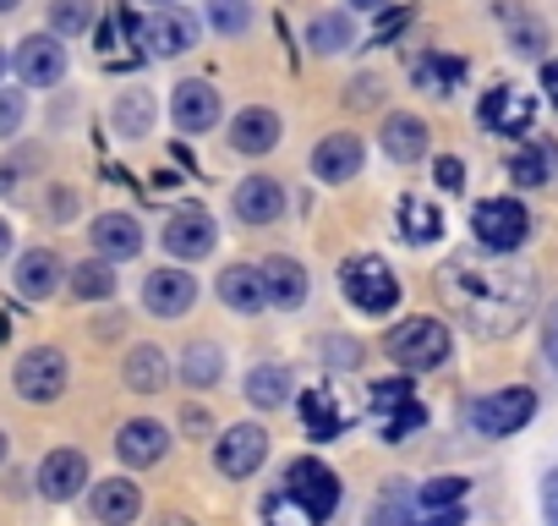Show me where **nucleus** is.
Masks as SVG:
<instances>
[{"label": "nucleus", "instance_id": "ddd939ff", "mask_svg": "<svg viewBox=\"0 0 558 526\" xmlns=\"http://www.w3.org/2000/svg\"><path fill=\"white\" fill-rule=\"evenodd\" d=\"M214 241H219V230L203 208H181L175 219H165V252H175V258H208Z\"/></svg>", "mask_w": 558, "mask_h": 526}, {"label": "nucleus", "instance_id": "e433bc0d", "mask_svg": "<svg viewBox=\"0 0 558 526\" xmlns=\"http://www.w3.org/2000/svg\"><path fill=\"white\" fill-rule=\"evenodd\" d=\"M263 526H318V521H313L286 488H274V493L263 499Z\"/></svg>", "mask_w": 558, "mask_h": 526}, {"label": "nucleus", "instance_id": "052dcab7", "mask_svg": "<svg viewBox=\"0 0 558 526\" xmlns=\"http://www.w3.org/2000/svg\"><path fill=\"white\" fill-rule=\"evenodd\" d=\"M165 7H170V0H159V12H165Z\"/></svg>", "mask_w": 558, "mask_h": 526}, {"label": "nucleus", "instance_id": "5fc2aeb1", "mask_svg": "<svg viewBox=\"0 0 558 526\" xmlns=\"http://www.w3.org/2000/svg\"><path fill=\"white\" fill-rule=\"evenodd\" d=\"M12 181H17V176H12V165H0V192H12Z\"/></svg>", "mask_w": 558, "mask_h": 526}, {"label": "nucleus", "instance_id": "a211bd4d", "mask_svg": "<svg viewBox=\"0 0 558 526\" xmlns=\"http://www.w3.org/2000/svg\"><path fill=\"white\" fill-rule=\"evenodd\" d=\"M170 116H175V127L181 132H208L214 121H219V88H208V83H181L175 88V99H170Z\"/></svg>", "mask_w": 558, "mask_h": 526}, {"label": "nucleus", "instance_id": "a878e982", "mask_svg": "<svg viewBox=\"0 0 558 526\" xmlns=\"http://www.w3.org/2000/svg\"><path fill=\"white\" fill-rule=\"evenodd\" d=\"M56 286H61V258L45 252V247L23 252V263H17V291L34 297V302H45V297H56Z\"/></svg>", "mask_w": 558, "mask_h": 526}, {"label": "nucleus", "instance_id": "f8f14e48", "mask_svg": "<svg viewBox=\"0 0 558 526\" xmlns=\"http://www.w3.org/2000/svg\"><path fill=\"white\" fill-rule=\"evenodd\" d=\"M192 302H197V280L181 275V270H154V275L143 280V308H148L154 319H181Z\"/></svg>", "mask_w": 558, "mask_h": 526}, {"label": "nucleus", "instance_id": "f3484780", "mask_svg": "<svg viewBox=\"0 0 558 526\" xmlns=\"http://www.w3.org/2000/svg\"><path fill=\"white\" fill-rule=\"evenodd\" d=\"M509 176H514L520 187H547V181L558 176V143L542 138V132H531V138L509 154Z\"/></svg>", "mask_w": 558, "mask_h": 526}, {"label": "nucleus", "instance_id": "a19ab883", "mask_svg": "<svg viewBox=\"0 0 558 526\" xmlns=\"http://www.w3.org/2000/svg\"><path fill=\"white\" fill-rule=\"evenodd\" d=\"M23 116H28L23 88H0V138H12V132L23 127Z\"/></svg>", "mask_w": 558, "mask_h": 526}, {"label": "nucleus", "instance_id": "aec40b11", "mask_svg": "<svg viewBox=\"0 0 558 526\" xmlns=\"http://www.w3.org/2000/svg\"><path fill=\"white\" fill-rule=\"evenodd\" d=\"M219 297H225V308H235V313H263V308H268L263 270H252V263H230V270L219 275Z\"/></svg>", "mask_w": 558, "mask_h": 526}, {"label": "nucleus", "instance_id": "de8ad7c7", "mask_svg": "<svg viewBox=\"0 0 558 526\" xmlns=\"http://www.w3.org/2000/svg\"><path fill=\"white\" fill-rule=\"evenodd\" d=\"M547 362L558 368V308L547 313Z\"/></svg>", "mask_w": 558, "mask_h": 526}, {"label": "nucleus", "instance_id": "37998d69", "mask_svg": "<svg viewBox=\"0 0 558 526\" xmlns=\"http://www.w3.org/2000/svg\"><path fill=\"white\" fill-rule=\"evenodd\" d=\"M547 45V34H542V23H531V17H520V28H514V50L520 56H536Z\"/></svg>", "mask_w": 558, "mask_h": 526}, {"label": "nucleus", "instance_id": "8fccbe9b", "mask_svg": "<svg viewBox=\"0 0 558 526\" xmlns=\"http://www.w3.org/2000/svg\"><path fill=\"white\" fill-rule=\"evenodd\" d=\"M542 88H547V99L558 105V61H547V67H542Z\"/></svg>", "mask_w": 558, "mask_h": 526}, {"label": "nucleus", "instance_id": "4d7b16f0", "mask_svg": "<svg viewBox=\"0 0 558 526\" xmlns=\"http://www.w3.org/2000/svg\"><path fill=\"white\" fill-rule=\"evenodd\" d=\"M23 7V0H0V12H17Z\"/></svg>", "mask_w": 558, "mask_h": 526}, {"label": "nucleus", "instance_id": "dca6fc26", "mask_svg": "<svg viewBox=\"0 0 558 526\" xmlns=\"http://www.w3.org/2000/svg\"><path fill=\"white\" fill-rule=\"evenodd\" d=\"M165 450H170V433H165V422L132 417V422L116 433V455H121L126 466H154V461H165Z\"/></svg>", "mask_w": 558, "mask_h": 526}, {"label": "nucleus", "instance_id": "09e8293b", "mask_svg": "<svg viewBox=\"0 0 558 526\" xmlns=\"http://www.w3.org/2000/svg\"><path fill=\"white\" fill-rule=\"evenodd\" d=\"M411 526H460V510H438V515H427V521H411Z\"/></svg>", "mask_w": 558, "mask_h": 526}, {"label": "nucleus", "instance_id": "72a5a7b5", "mask_svg": "<svg viewBox=\"0 0 558 526\" xmlns=\"http://www.w3.org/2000/svg\"><path fill=\"white\" fill-rule=\"evenodd\" d=\"M460 77H465V61H454V56H427V61H416V83L433 88V94L460 88Z\"/></svg>", "mask_w": 558, "mask_h": 526}, {"label": "nucleus", "instance_id": "58836bf2", "mask_svg": "<svg viewBox=\"0 0 558 526\" xmlns=\"http://www.w3.org/2000/svg\"><path fill=\"white\" fill-rule=\"evenodd\" d=\"M208 28L241 34V28H252V7L246 0H208Z\"/></svg>", "mask_w": 558, "mask_h": 526}, {"label": "nucleus", "instance_id": "6ab92c4d", "mask_svg": "<svg viewBox=\"0 0 558 526\" xmlns=\"http://www.w3.org/2000/svg\"><path fill=\"white\" fill-rule=\"evenodd\" d=\"M302 422H307L313 439H340L356 422V411L340 406V395H329V390H307L302 395Z\"/></svg>", "mask_w": 558, "mask_h": 526}, {"label": "nucleus", "instance_id": "393cba45", "mask_svg": "<svg viewBox=\"0 0 558 526\" xmlns=\"http://www.w3.org/2000/svg\"><path fill=\"white\" fill-rule=\"evenodd\" d=\"M230 143H235L241 154H268V148L279 143V116L263 110V105L241 110V116L230 121Z\"/></svg>", "mask_w": 558, "mask_h": 526}, {"label": "nucleus", "instance_id": "b1692460", "mask_svg": "<svg viewBox=\"0 0 558 526\" xmlns=\"http://www.w3.org/2000/svg\"><path fill=\"white\" fill-rule=\"evenodd\" d=\"M476 116H482V127H487V132H514V127H520V132H531V99H525V94H514V88H493V94L482 99V110H476Z\"/></svg>", "mask_w": 558, "mask_h": 526}, {"label": "nucleus", "instance_id": "3c124183", "mask_svg": "<svg viewBox=\"0 0 558 526\" xmlns=\"http://www.w3.org/2000/svg\"><path fill=\"white\" fill-rule=\"evenodd\" d=\"M373 88H378L373 77H356V94H351V99H356V105H373Z\"/></svg>", "mask_w": 558, "mask_h": 526}, {"label": "nucleus", "instance_id": "f704fd0d", "mask_svg": "<svg viewBox=\"0 0 558 526\" xmlns=\"http://www.w3.org/2000/svg\"><path fill=\"white\" fill-rule=\"evenodd\" d=\"M186 384L192 390H208V384H219V373H225V357H219V346H208V340H197L192 351H186Z\"/></svg>", "mask_w": 558, "mask_h": 526}, {"label": "nucleus", "instance_id": "79ce46f5", "mask_svg": "<svg viewBox=\"0 0 558 526\" xmlns=\"http://www.w3.org/2000/svg\"><path fill=\"white\" fill-rule=\"evenodd\" d=\"M324 362H335V368H356V362H362V346H356L351 335H340V340H324Z\"/></svg>", "mask_w": 558, "mask_h": 526}, {"label": "nucleus", "instance_id": "7c9ffc66", "mask_svg": "<svg viewBox=\"0 0 558 526\" xmlns=\"http://www.w3.org/2000/svg\"><path fill=\"white\" fill-rule=\"evenodd\" d=\"M400 236L405 241H438L444 236V214L433 208V203H422V198H400Z\"/></svg>", "mask_w": 558, "mask_h": 526}, {"label": "nucleus", "instance_id": "4468645a", "mask_svg": "<svg viewBox=\"0 0 558 526\" xmlns=\"http://www.w3.org/2000/svg\"><path fill=\"white\" fill-rule=\"evenodd\" d=\"M83 482H88L83 450H50V455H45V466H39V493H45V499L66 504V499H77Z\"/></svg>", "mask_w": 558, "mask_h": 526}, {"label": "nucleus", "instance_id": "4c0bfd02", "mask_svg": "<svg viewBox=\"0 0 558 526\" xmlns=\"http://www.w3.org/2000/svg\"><path fill=\"white\" fill-rule=\"evenodd\" d=\"M50 28L56 34H88L94 28V0H56V7H50Z\"/></svg>", "mask_w": 558, "mask_h": 526}, {"label": "nucleus", "instance_id": "39448f33", "mask_svg": "<svg viewBox=\"0 0 558 526\" xmlns=\"http://www.w3.org/2000/svg\"><path fill=\"white\" fill-rule=\"evenodd\" d=\"M471 230L487 252H514L531 230V214L514 203V198H482L476 214H471Z\"/></svg>", "mask_w": 558, "mask_h": 526}, {"label": "nucleus", "instance_id": "f03ea898", "mask_svg": "<svg viewBox=\"0 0 558 526\" xmlns=\"http://www.w3.org/2000/svg\"><path fill=\"white\" fill-rule=\"evenodd\" d=\"M384 351H389L405 373H427V368H444V362H449V330H444L438 319H411V324H400V330L384 340Z\"/></svg>", "mask_w": 558, "mask_h": 526}, {"label": "nucleus", "instance_id": "ea45409f", "mask_svg": "<svg viewBox=\"0 0 558 526\" xmlns=\"http://www.w3.org/2000/svg\"><path fill=\"white\" fill-rule=\"evenodd\" d=\"M465 488H471L465 477H433V482L422 488V510H427V515H433V510H454V504L465 499Z\"/></svg>", "mask_w": 558, "mask_h": 526}, {"label": "nucleus", "instance_id": "6e6d98bb", "mask_svg": "<svg viewBox=\"0 0 558 526\" xmlns=\"http://www.w3.org/2000/svg\"><path fill=\"white\" fill-rule=\"evenodd\" d=\"M165 526H197V521H186V515H170V521H165Z\"/></svg>", "mask_w": 558, "mask_h": 526}, {"label": "nucleus", "instance_id": "7ed1b4c3", "mask_svg": "<svg viewBox=\"0 0 558 526\" xmlns=\"http://www.w3.org/2000/svg\"><path fill=\"white\" fill-rule=\"evenodd\" d=\"M373 422H378V433H384V444H400V439H411L422 422H427V406L416 401V390L405 384V379H389V384H373Z\"/></svg>", "mask_w": 558, "mask_h": 526}, {"label": "nucleus", "instance_id": "9d476101", "mask_svg": "<svg viewBox=\"0 0 558 526\" xmlns=\"http://www.w3.org/2000/svg\"><path fill=\"white\" fill-rule=\"evenodd\" d=\"M137 39H143V50H148V56H181V50H192V45H197V23H192L186 12L165 7V12H154V17H143V23H137Z\"/></svg>", "mask_w": 558, "mask_h": 526}, {"label": "nucleus", "instance_id": "423d86ee", "mask_svg": "<svg viewBox=\"0 0 558 526\" xmlns=\"http://www.w3.org/2000/svg\"><path fill=\"white\" fill-rule=\"evenodd\" d=\"M531 411H536V395L514 384V390L482 395V401L471 406V428H476L482 439H509L514 428H525V422H531Z\"/></svg>", "mask_w": 558, "mask_h": 526}, {"label": "nucleus", "instance_id": "603ef678", "mask_svg": "<svg viewBox=\"0 0 558 526\" xmlns=\"http://www.w3.org/2000/svg\"><path fill=\"white\" fill-rule=\"evenodd\" d=\"M7 252H12V225L0 219V258H7Z\"/></svg>", "mask_w": 558, "mask_h": 526}, {"label": "nucleus", "instance_id": "9b49d317", "mask_svg": "<svg viewBox=\"0 0 558 526\" xmlns=\"http://www.w3.org/2000/svg\"><path fill=\"white\" fill-rule=\"evenodd\" d=\"M214 461H219L225 477H252V471L268 461V433L252 428V422H241V428H230V433L214 444Z\"/></svg>", "mask_w": 558, "mask_h": 526}, {"label": "nucleus", "instance_id": "bf43d9fd", "mask_svg": "<svg viewBox=\"0 0 558 526\" xmlns=\"http://www.w3.org/2000/svg\"><path fill=\"white\" fill-rule=\"evenodd\" d=\"M0 72H7V50H0Z\"/></svg>", "mask_w": 558, "mask_h": 526}, {"label": "nucleus", "instance_id": "1a4fd4ad", "mask_svg": "<svg viewBox=\"0 0 558 526\" xmlns=\"http://www.w3.org/2000/svg\"><path fill=\"white\" fill-rule=\"evenodd\" d=\"M17 77L28 88H56L66 77V45H56V34H34L17 45Z\"/></svg>", "mask_w": 558, "mask_h": 526}, {"label": "nucleus", "instance_id": "2f4dec72", "mask_svg": "<svg viewBox=\"0 0 558 526\" xmlns=\"http://www.w3.org/2000/svg\"><path fill=\"white\" fill-rule=\"evenodd\" d=\"M307 45H313L318 56H340V50H351V45H356V28H351V17L324 12V17L307 28Z\"/></svg>", "mask_w": 558, "mask_h": 526}, {"label": "nucleus", "instance_id": "6e6552de", "mask_svg": "<svg viewBox=\"0 0 558 526\" xmlns=\"http://www.w3.org/2000/svg\"><path fill=\"white\" fill-rule=\"evenodd\" d=\"M66 390V357L56 346H34L23 362H17V395L23 401H56Z\"/></svg>", "mask_w": 558, "mask_h": 526}, {"label": "nucleus", "instance_id": "f257e3e1", "mask_svg": "<svg viewBox=\"0 0 558 526\" xmlns=\"http://www.w3.org/2000/svg\"><path fill=\"white\" fill-rule=\"evenodd\" d=\"M438 297H444V308H454V319L471 335L504 340V335H514L531 319L536 275L525 270V263H504V252L498 258L460 252V258H449L438 270Z\"/></svg>", "mask_w": 558, "mask_h": 526}, {"label": "nucleus", "instance_id": "412c9836", "mask_svg": "<svg viewBox=\"0 0 558 526\" xmlns=\"http://www.w3.org/2000/svg\"><path fill=\"white\" fill-rule=\"evenodd\" d=\"M313 170L324 176V181H351L356 170H362V143L351 138V132H335V138H324L318 143V154H313Z\"/></svg>", "mask_w": 558, "mask_h": 526}, {"label": "nucleus", "instance_id": "864d4df0", "mask_svg": "<svg viewBox=\"0 0 558 526\" xmlns=\"http://www.w3.org/2000/svg\"><path fill=\"white\" fill-rule=\"evenodd\" d=\"M356 12H378V7H389V0H351Z\"/></svg>", "mask_w": 558, "mask_h": 526}, {"label": "nucleus", "instance_id": "20e7f679", "mask_svg": "<svg viewBox=\"0 0 558 526\" xmlns=\"http://www.w3.org/2000/svg\"><path fill=\"white\" fill-rule=\"evenodd\" d=\"M340 286H345L351 308H362V313H389L400 302V280L384 270V258H351L340 270Z\"/></svg>", "mask_w": 558, "mask_h": 526}, {"label": "nucleus", "instance_id": "4be33fe9", "mask_svg": "<svg viewBox=\"0 0 558 526\" xmlns=\"http://www.w3.org/2000/svg\"><path fill=\"white\" fill-rule=\"evenodd\" d=\"M137 510H143L137 482L110 477V482H99V488H94V515H99V526H126V521H137Z\"/></svg>", "mask_w": 558, "mask_h": 526}, {"label": "nucleus", "instance_id": "13d9d810", "mask_svg": "<svg viewBox=\"0 0 558 526\" xmlns=\"http://www.w3.org/2000/svg\"><path fill=\"white\" fill-rule=\"evenodd\" d=\"M0 461H7V433H0Z\"/></svg>", "mask_w": 558, "mask_h": 526}, {"label": "nucleus", "instance_id": "c03bdc74", "mask_svg": "<svg viewBox=\"0 0 558 526\" xmlns=\"http://www.w3.org/2000/svg\"><path fill=\"white\" fill-rule=\"evenodd\" d=\"M438 187L444 192H460L465 187V165L460 159H438Z\"/></svg>", "mask_w": 558, "mask_h": 526}, {"label": "nucleus", "instance_id": "5701e85b", "mask_svg": "<svg viewBox=\"0 0 558 526\" xmlns=\"http://www.w3.org/2000/svg\"><path fill=\"white\" fill-rule=\"evenodd\" d=\"M257 270H263V291H268L274 308H296V302L307 297V270H302V263L268 258V263H257Z\"/></svg>", "mask_w": 558, "mask_h": 526}, {"label": "nucleus", "instance_id": "c756f323", "mask_svg": "<svg viewBox=\"0 0 558 526\" xmlns=\"http://www.w3.org/2000/svg\"><path fill=\"white\" fill-rule=\"evenodd\" d=\"M121 379H126L137 395H159V390H165V379H170V368H165V351H159V346H137V351L126 357Z\"/></svg>", "mask_w": 558, "mask_h": 526}, {"label": "nucleus", "instance_id": "cd10ccee", "mask_svg": "<svg viewBox=\"0 0 558 526\" xmlns=\"http://www.w3.org/2000/svg\"><path fill=\"white\" fill-rule=\"evenodd\" d=\"M110 121H116L121 138H148V132H154V94H148V88H121Z\"/></svg>", "mask_w": 558, "mask_h": 526}, {"label": "nucleus", "instance_id": "49530a36", "mask_svg": "<svg viewBox=\"0 0 558 526\" xmlns=\"http://www.w3.org/2000/svg\"><path fill=\"white\" fill-rule=\"evenodd\" d=\"M542 510H547V526H558V471H547L542 482Z\"/></svg>", "mask_w": 558, "mask_h": 526}, {"label": "nucleus", "instance_id": "c85d7f7f", "mask_svg": "<svg viewBox=\"0 0 558 526\" xmlns=\"http://www.w3.org/2000/svg\"><path fill=\"white\" fill-rule=\"evenodd\" d=\"M384 154L400 159V165L422 159V154H427V127H422L416 116H389V121H384Z\"/></svg>", "mask_w": 558, "mask_h": 526}, {"label": "nucleus", "instance_id": "0eeeda50", "mask_svg": "<svg viewBox=\"0 0 558 526\" xmlns=\"http://www.w3.org/2000/svg\"><path fill=\"white\" fill-rule=\"evenodd\" d=\"M286 493L313 515V521H329L335 515V504H340V477L324 466V461H291V471H286Z\"/></svg>", "mask_w": 558, "mask_h": 526}, {"label": "nucleus", "instance_id": "2eb2a0df", "mask_svg": "<svg viewBox=\"0 0 558 526\" xmlns=\"http://www.w3.org/2000/svg\"><path fill=\"white\" fill-rule=\"evenodd\" d=\"M235 214L246 225H274L279 214H286V187H279L274 176H246L235 187Z\"/></svg>", "mask_w": 558, "mask_h": 526}, {"label": "nucleus", "instance_id": "a18cd8bd", "mask_svg": "<svg viewBox=\"0 0 558 526\" xmlns=\"http://www.w3.org/2000/svg\"><path fill=\"white\" fill-rule=\"evenodd\" d=\"M373 526H405V521H400V493H389V499L373 510Z\"/></svg>", "mask_w": 558, "mask_h": 526}, {"label": "nucleus", "instance_id": "bb28decb", "mask_svg": "<svg viewBox=\"0 0 558 526\" xmlns=\"http://www.w3.org/2000/svg\"><path fill=\"white\" fill-rule=\"evenodd\" d=\"M94 247H99L105 258H137L143 230H137L132 214H99V219H94Z\"/></svg>", "mask_w": 558, "mask_h": 526}, {"label": "nucleus", "instance_id": "473e14b6", "mask_svg": "<svg viewBox=\"0 0 558 526\" xmlns=\"http://www.w3.org/2000/svg\"><path fill=\"white\" fill-rule=\"evenodd\" d=\"M286 395H291V373H286V368H252V373H246V401H257V406H286Z\"/></svg>", "mask_w": 558, "mask_h": 526}, {"label": "nucleus", "instance_id": "c9c22d12", "mask_svg": "<svg viewBox=\"0 0 558 526\" xmlns=\"http://www.w3.org/2000/svg\"><path fill=\"white\" fill-rule=\"evenodd\" d=\"M72 291L83 302H105L116 291V270H110V263H77V270H72Z\"/></svg>", "mask_w": 558, "mask_h": 526}]
</instances>
